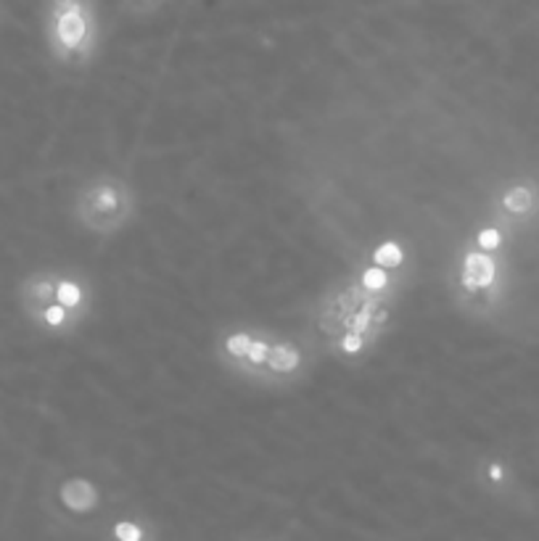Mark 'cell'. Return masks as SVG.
I'll use <instances>...</instances> for the list:
<instances>
[{
    "mask_svg": "<svg viewBox=\"0 0 539 541\" xmlns=\"http://www.w3.org/2000/svg\"><path fill=\"white\" fill-rule=\"evenodd\" d=\"M502 478H505V470H502V465H500V462H491V465H490V481L500 484Z\"/></svg>",
    "mask_w": 539,
    "mask_h": 541,
    "instance_id": "2e32d148",
    "label": "cell"
},
{
    "mask_svg": "<svg viewBox=\"0 0 539 541\" xmlns=\"http://www.w3.org/2000/svg\"><path fill=\"white\" fill-rule=\"evenodd\" d=\"M357 283H360L368 293L378 296V293H384V291L392 285V277H389V270H384V267H378V265H370V267H365V270L360 272Z\"/></svg>",
    "mask_w": 539,
    "mask_h": 541,
    "instance_id": "8fae6325",
    "label": "cell"
},
{
    "mask_svg": "<svg viewBox=\"0 0 539 541\" xmlns=\"http://www.w3.org/2000/svg\"><path fill=\"white\" fill-rule=\"evenodd\" d=\"M50 38H53V50L58 58H83L91 50L93 40V27L91 19L85 13V8L80 3H66L56 11L53 16V27H50Z\"/></svg>",
    "mask_w": 539,
    "mask_h": 541,
    "instance_id": "7a4b0ae2",
    "label": "cell"
},
{
    "mask_svg": "<svg viewBox=\"0 0 539 541\" xmlns=\"http://www.w3.org/2000/svg\"><path fill=\"white\" fill-rule=\"evenodd\" d=\"M476 246L482 249V251H497L500 246H502V232L497 230V227H484L479 235H476Z\"/></svg>",
    "mask_w": 539,
    "mask_h": 541,
    "instance_id": "5bb4252c",
    "label": "cell"
},
{
    "mask_svg": "<svg viewBox=\"0 0 539 541\" xmlns=\"http://www.w3.org/2000/svg\"><path fill=\"white\" fill-rule=\"evenodd\" d=\"M402 262H404V251L396 240H387V243L376 246V251H373V265H378L384 270H396V267H402Z\"/></svg>",
    "mask_w": 539,
    "mask_h": 541,
    "instance_id": "7c38bea8",
    "label": "cell"
},
{
    "mask_svg": "<svg viewBox=\"0 0 539 541\" xmlns=\"http://www.w3.org/2000/svg\"><path fill=\"white\" fill-rule=\"evenodd\" d=\"M502 209L508 214H516V217H524L535 209V193L529 185H513L502 193Z\"/></svg>",
    "mask_w": 539,
    "mask_h": 541,
    "instance_id": "30bf717a",
    "label": "cell"
},
{
    "mask_svg": "<svg viewBox=\"0 0 539 541\" xmlns=\"http://www.w3.org/2000/svg\"><path fill=\"white\" fill-rule=\"evenodd\" d=\"M56 280H58V270H38L32 272L22 288H19V301L24 315L32 322L40 317V312L56 301Z\"/></svg>",
    "mask_w": 539,
    "mask_h": 541,
    "instance_id": "277c9868",
    "label": "cell"
},
{
    "mask_svg": "<svg viewBox=\"0 0 539 541\" xmlns=\"http://www.w3.org/2000/svg\"><path fill=\"white\" fill-rule=\"evenodd\" d=\"M56 301L61 307H66L72 315L83 322V317L91 310V288L83 277L72 275V272H58L56 280Z\"/></svg>",
    "mask_w": 539,
    "mask_h": 541,
    "instance_id": "8992f818",
    "label": "cell"
},
{
    "mask_svg": "<svg viewBox=\"0 0 539 541\" xmlns=\"http://www.w3.org/2000/svg\"><path fill=\"white\" fill-rule=\"evenodd\" d=\"M275 336L273 333H254V341L248 346V354H246L244 364L236 367V372H244V375H251V378H259L265 364H267V357H270V346H273Z\"/></svg>",
    "mask_w": 539,
    "mask_h": 541,
    "instance_id": "ba28073f",
    "label": "cell"
},
{
    "mask_svg": "<svg viewBox=\"0 0 539 541\" xmlns=\"http://www.w3.org/2000/svg\"><path fill=\"white\" fill-rule=\"evenodd\" d=\"M304 372V352L301 346L291 338H275L270 346V357L262 370L265 380L275 383V380H291Z\"/></svg>",
    "mask_w": 539,
    "mask_h": 541,
    "instance_id": "3957f363",
    "label": "cell"
},
{
    "mask_svg": "<svg viewBox=\"0 0 539 541\" xmlns=\"http://www.w3.org/2000/svg\"><path fill=\"white\" fill-rule=\"evenodd\" d=\"M251 341H254V330H248V327L230 330V333L222 338V344H220V354L225 357V362H228L230 370H236L239 364H244Z\"/></svg>",
    "mask_w": 539,
    "mask_h": 541,
    "instance_id": "9c48e42d",
    "label": "cell"
},
{
    "mask_svg": "<svg viewBox=\"0 0 539 541\" xmlns=\"http://www.w3.org/2000/svg\"><path fill=\"white\" fill-rule=\"evenodd\" d=\"M336 349L346 354V357H354V354H362L368 349V336L365 333H342L336 338Z\"/></svg>",
    "mask_w": 539,
    "mask_h": 541,
    "instance_id": "4fadbf2b",
    "label": "cell"
},
{
    "mask_svg": "<svg viewBox=\"0 0 539 541\" xmlns=\"http://www.w3.org/2000/svg\"><path fill=\"white\" fill-rule=\"evenodd\" d=\"M61 499L69 510L74 512H88L99 504V489L85 481V478H72L69 484H64L61 489Z\"/></svg>",
    "mask_w": 539,
    "mask_h": 541,
    "instance_id": "52a82bcc",
    "label": "cell"
},
{
    "mask_svg": "<svg viewBox=\"0 0 539 541\" xmlns=\"http://www.w3.org/2000/svg\"><path fill=\"white\" fill-rule=\"evenodd\" d=\"M497 280V262L491 259L490 251L474 249L463 257L460 265V283L468 293H482L494 285Z\"/></svg>",
    "mask_w": 539,
    "mask_h": 541,
    "instance_id": "5b68a950",
    "label": "cell"
},
{
    "mask_svg": "<svg viewBox=\"0 0 539 541\" xmlns=\"http://www.w3.org/2000/svg\"><path fill=\"white\" fill-rule=\"evenodd\" d=\"M114 537L117 541H143V528L133 520H119L114 526Z\"/></svg>",
    "mask_w": 539,
    "mask_h": 541,
    "instance_id": "9a60e30c",
    "label": "cell"
},
{
    "mask_svg": "<svg viewBox=\"0 0 539 541\" xmlns=\"http://www.w3.org/2000/svg\"><path fill=\"white\" fill-rule=\"evenodd\" d=\"M74 212L91 232L111 235L127 225L135 214V193L127 182L114 175H99L85 182L77 193Z\"/></svg>",
    "mask_w": 539,
    "mask_h": 541,
    "instance_id": "6da1fadb",
    "label": "cell"
},
{
    "mask_svg": "<svg viewBox=\"0 0 539 541\" xmlns=\"http://www.w3.org/2000/svg\"><path fill=\"white\" fill-rule=\"evenodd\" d=\"M58 3H72V0H58Z\"/></svg>",
    "mask_w": 539,
    "mask_h": 541,
    "instance_id": "e0dca14e",
    "label": "cell"
}]
</instances>
